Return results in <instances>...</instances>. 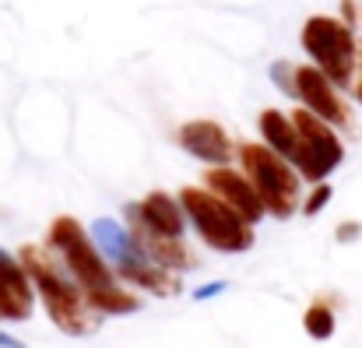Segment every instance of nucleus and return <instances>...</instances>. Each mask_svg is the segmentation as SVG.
I'll list each match as a JSON object with an SVG mask.
<instances>
[{
    "label": "nucleus",
    "instance_id": "18",
    "mask_svg": "<svg viewBox=\"0 0 362 348\" xmlns=\"http://www.w3.org/2000/svg\"><path fill=\"white\" fill-rule=\"evenodd\" d=\"M327 201H331V187H324V183H320V187H317V190L303 201V215H317Z\"/></svg>",
    "mask_w": 362,
    "mask_h": 348
},
{
    "label": "nucleus",
    "instance_id": "22",
    "mask_svg": "<svg viewBox=\"0 0 362 348\" xmlns=\"http://www.w3.org/2000/svg\"><path fill=\"white\" fill-rule=\"evenodd\" d=\"M222 289H226L222 282H215V285H204V289H197V292H194V299H208V296H215V292H222Z\"/></svg>",
    "mask_w": 362,
    "mask_h": 348
},
{
    "label": "nucleus",
    "instance_id": "11",
    "mask_svg": "<svg viewBox=\"0 0 362 348\" xmlns=\"http://www.w3.org/2000/svg\"><path fill=\"white\" fill-rule=\"evenodd\" d=\"M32 313L28 271L0 250V320H25Z\"/></svg>",
    "mask_w": 362,
    "mask_h": 348
},
{
    "label": "nucleus",
    "instance_id": "24",
    "mask_svg": "<svg viewBox=\"0 0 362 348\" xmlns=\"http://www.w3.org/2000/svg\"><path fill=\"white\" fill-rule=\"evenodd\" d=\"M359 60H362V53H359ZM352 95L362 103V71H359V81H352Z\"/></svg>",
    "mask_w": 362,
    "mask_h": 348
},
{
    "label": "nucleus",
    "instance_id": "20",
    "mask_svg": "<svg viewBox=\"0 0 362 348\" xmlns=\"http://www.w3.org/2000/svg\"><path fill=\"white\" fill-rule=\"evenodd\" d=\"M359 236H362L359 222H341V226H338V243H352V239H359Z\"/></svg>",
    "mask_w": 362,
    "mask_h": 348
},
{
    "label": "nucleus",
    "instance_id": "10",
    "mask_svg": "<svg viewBox=\"0 0 362 348\" xmlns=\"http://www.w3.org/2000/svg\"><path fill=\"white\" fill-rule=\"evenodd\" d=\"M180 144L194 158H201L208 166H226L233 158V141H229L226 127L215 123V120H190V123H183L180 127Z\"/></svg>",
    "mask_w": 362,
    "mask_h": 348
},
{
    "label": "nucleus",
    "instance_id": "5",
    "mask_svg": "<svg viewBox=\"0 0 362 348\" xmlns=\"http://www.w3.org/2000/svg\"><path fill=\"white\" fill-rule=\"evenodd\" d=\"M292 127H296V151H292V162H296V169H299L306 180L320 183L327 173H334V169L341 166L345 144H341V137L331 130L327 120H320L317 113H310L306 106L292 113Z\"/></svg>",
    "mask_w": 362,
    "mask_h": 348
},
{
    "label": "nucleus",
    "instance_id": "3",
    "mask_svg": "<svg viewBox=\"0 0 362 348\" xmlns=\"http://www.w3.org/2000/svg\"><path fill=\"white\" fill-rule=\"evenodd\" d=\"M303 50L338 88L352 85V74L359 67V42L352 35V25L327 14H313L303 25Z\"/></svg>",
    "mask_w": 362,
    "mask_h": 348
},
{
    "label": "nucleus",
    "instance_id": "21",
    "mask_svg": "<svg viewBox=\"0 0 362 348\" xmlns=\"http://www.w3.org/2000/svg\"><path fill=\"white\" fill-rule=\"evenodd\" d=\"M341 14H345V25H356V21H359V11H356V0H341Z\"/></svg>",
    "mask_w": 362,
    "mask_h": 348
},
{
    "label": "nucleus",
    "instance_id": "17",
    "mask_svg": "<svg viewBox=\"0 0 362 348\" xmlns=\"http://www.w3.org/2000/svg\"><path fill=\"white\" fill-rule=\"evenodd\" d=\"M303 327H306V335L317 338V342L331 338V335H334V313H331V306H324V303L310 306L306 317H303Z\"/></svg>",
    "mask_w": 362,
    "mask_h": 348
},
{
    "label": "nucleus",
    "instance_id": "6",
    "mask_svg": "<svg viewBox=\"0 0 362 348\" xmlns=\"http://www.w3.org/2000/svg\"><path fill=\"white\" fill-rule=\"evenodd\" d=\"M49 246L64 257V264H67V271L74 274V282L81 285V292H95V289L113 285V271L106 267V260L99 257L95 243L85 236V229H81L74 219L60 215V219L49 226Z\"/></svg>",
    "mask_w": 362,
    "mask_h": 348
},
{
    "label": "nucleus",
    "instance_id": "7",
    "mask_svg": "<svg viewBox=\"0 0 362 348\" xmlns=\"http://www.w3.org/2000/svg\"><path fill=\"white\" fill-rule=\"evenodd\" d=\"M338 85L320 71V67H292V95L320 120H327L331 127H345L352 113L341 103V95L334 92Z\"/></svg>",
    "mask_w": 362,
    "mask_h": 348
},
{
    "label": "nucleus",
    "instance_id": "15",
    "mask_svg": "<svg viewBox=\"0 0 362 348\" xmlns=\"http://www.w3.org/2000/svg\"><path fill=\"white\" fill-rule=\"evenodd\" d=\"M92 236H95V243H99V250L110 257V260H134L137 257V246H134V239L127 236V232L117 226V222H110V219H99L95 226H92Z\"/></svg>",
    "mask_w": 362,
    "mask_h": 348
},
{
    "label": "nucleus",
    "instance_id": "4",
    "mask_svg": "<svg viewBox=\"0 0 362 348\" xmlns=\"http://www.w3.org/2000/svg\"><path fill=\"white\" fill-rule=\"evenodd\" d=\"M183 215H190L194 229L201 232V239L222 253H243L250 250L253 236H250V222H243L240 215L215 194L197 190V187H183L180 194Z\"/></svg>",
    "mask_w": 362,
    "mask_h": 348
},
{
    "label": "nucleus",
    "instance_id": "16",
    "mask_svg": "<svg viewBox=\"0 0 362 348\" xmlns=\"http://www.w3.org/2000/svg\"><path fill=\"white\" fill-rule=\"evenodd\" d=\"M85 299H88V306H92L95 313H130V310H137V299H134L130 292L117 289V285L85 292Z\"/></svg>",
    "mask_w": 362,
    "mask_h": 348
},
{
    "label": "nucleus",
    "instance_id": "8",
    "mask_svg": "<svg viewBox=\"0 0 362 348\" xmlns=\"http://www.w3.org/2000/svg\"><path fill=\"white\" fill-rule=\"evenodd\" d=\"M127 219H130V239L137 246L141 257H148L151 264L158 267H169V271H183L194 264V257L187 253V246L180 243V236H165L155 226L144 222V215L137 211V204H127Z\"/></svg>",
    "mask_w": 362,
    "mask_h": 348
},
{
    "label": "nucleus",
    "instance_id": "9",
    "mask_svg": "<svg viewBox=\"0 0 362 348\" xmlns=\"http://www.w3.org/2000/svg\"><path fill=\"white\" fill-rule=\"evenodd\" d=\"M204 183L211 187L215 197H222V201L240 215L243 222H257V219L264 215V204H260L253 183L246 180V173H233V169H226V166H215V169H208Z\"/></svg>",
    "mask_w": 362,
    "mask_h": 348
},
{
    "label": "nucleus",
    "instance_id": "14",
    "mask_svg": "<svg viewBox=\"0 0 362 348\" xmlns=\"http://www.w3.org/2000/svg\"><path fill=\"white\" fill-rule=\"evenodd\" d=\"M260 134H264V144H267L271 151H278L281 158H292V151H296L292 116L278 113V110H264V113H260Z\"/></svg>",
    "mask_w": 362,
    "mask_h": 348
},
{
    "label": "nucleus",
    "instance_id": "13",
    "mask_svg": "<svg viewBox=\"0 0 362 348\" xmlns=\"http://www.w3.org/2000/svg\"><path fill=\"white\" fill-rule=\"evenodd\" d=\"M117 267H120V274L127 278V282H137V285H144V289H151V292H158V296H173V292H180V278H173L169 267L141 264V260H123V264H117Z\"/></svg>",
    "mask_w": 362,
    "mask_h": 348
},
{
    "label": "nucleus",
    "instance_id": "19",
    "mask_svg": "<svg viewBox=\"0 0 362 348\" xmlns=\"http://www.w3.org/2000/svg\"><path fill=\"white\" fill-rule=\"evenodd\" d=\"M271 81H278V85H281V92H285V95H292V64L278 60V64L271 67Z\"/></svg>",
    "mask_w": 362,
    "mask_h": 348
},
{
    "label": "nucleus",
    "instance_id": "2",
    "mask_svg": "<svg viewBox=\"0 0 362 348\" xmlns=\"http://www.w3.org/2000/svg\"><path fill=\"white\" fill-rule=\"evenodd\" d=\"M240 162L246 169V180L253 183V190L264 204V211H271L274 219H288L299 204L296 169L267 144H240Z\"/></svg>",
    "mask_w": 362,
    "mask_h": 348
},
{
    "label": "nucleus",
    "instance_id": "1",
    "mask_svg": "<svg viewBox=\"0 0 362 348\" xmlns=\"http://www.w3.org/2000/svg\"><path fill=\"white\" fill-rule=\"evenodd\" d=\"M21 267L28 271V278L35 282L46 313L53 317V324L67 335H92L99 324V313L88 306L85 292H78V285L71 278H64V271L39 250V246H25L21 250Z\"/></svg>",
    "mask_w": 362,
    "mask_h": 348
},
{
    "label": "nucleus",
    "instance_id": "12",
    "mask_svg": "<svg viewBox=\"0 0 362 348\" xmlns=\"http://www.w3.org/2000/svg\"><path fill=\"white\" fill-rule=\"evenodd\" d=\"M137 211L144 215V222H148V226H155L158 232H165V236H183L187 215L176 208V201H173L169 194H162V190L148 194V197L137 204Z\"/></svg>",
    "mask_w": 362,
    "mask_h": 348
},
{
    "label": "nucleus",
    "instance_id": "23",
    "mask_svg": "<svg viewBox=\"0 0 362 348\" xmlns=\"http://www.w3.org/2000/svg\"><path fill=\"white\" fill-rule=\"evenodd\" d=\"M0 348H25L18 338H11V335H0Z\"/></svg>",
    "mask_w": 362,
    "mask_h": 348
}]
</instances>
